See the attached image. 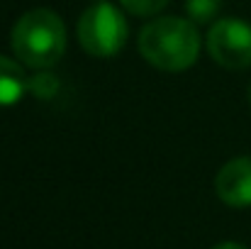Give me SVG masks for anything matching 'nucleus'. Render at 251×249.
Wrapping results in <instances>:
<instances>
[{
	"mask_svg": "<svg viewBox=\"0 0 251 249\" xmlns=\"http://www.w3.org/2000/svg\"><path fill=\"white\" fill-rule=\"evenodd\" d=\"M78 42L95 59L115 56L127 42V22L120 7L110 2H93L78 17Z\"/></svg>",
	"mask_w": 251,
	"mask_h": 249,
	"instance_id": "nucleus-3",
	"label": "nucleus"
},
{
	"mask_svg": "<svg viewBox=\"0 0 251 249\" xmlns=\"http://www.w3.org/2000/svg\"><path fill=\"white\" fill-rule=\"evenodd\" d=\"M12 52L25 66L34 71L56 66L66 52L64 20L47 7L25 12L12 27Z\"/></svg>",
	"mask_w": 251,
	"mask_h": 249,
	"instance_id": "nucleus-2",
	"label": "nucleus"
},
{
	"mask_svg": "<svg viewBox=\"0 0 251 249\" xmlns=\"http://www.w3.org/2000/svg\"><path fill=\"white\" fill-rule=\"evenodd\" d=\"M212 249H247V247L239 245V242H220V245H215Z\"/></svg>",
	"mask_w": 251,
	"mask_h": 249,
	"instance_id": "nucleus-10",
	"label": "nucleus"
},
{
	"mask_svg": "<svg viewBox=\"0 0 251 249\" xmlns=\"http://www.w3.org/2000/svg\"><path fill=\"white\" fill-rule=\"evenodd\" d=\"M139 52L151 66L178 74L195 64L200 54V34L190 20L159 17L142 27Z\"/></svg>",
	"mask_w": 251,
	"mask_h": 249,
	"instance_id": "nucleus-1",
	"label": "nucleus"
},
{
	"mask_svg": "<svg viewBox=\"0 0 251 249\" xmlns=\"http://www.w3.org/2000/svg\"><path fill=\"white\" fill-rule=\"evenodd\" d=\"M171 0H120V5L137 17H151L156 12H161Z\"/></svg>",
	"mask_w": 251,
	"mask_h": 249,
	"instance_id": "nucleus-8",
	"label": "nucleus"
},
{
	"mask_svg": "<svg viewBox=\"0 0 251 249\" xmlns=\"http://www.w3.org/2000/svg\"><path fill=\"white\" fill-rule=\"evenodd\" d=\"M25 93H29V79L22 66L0 56V105H15Z\"/></svg>",
	"mask_w": 251,
	"mask_h": 249,
	"instance_id": "nucleus-6",
	"label": "nucleus"
},
{
	"mask_svg": "<svg viewBox=\"0 0 251 249\" xmlns=\"http://www.w3.org/2000/svg\"><path fill=\"white\" fill-rule=\"evenodd\" d=\"M222 0H185V10L190 15V22H210L215 20Z\"/></svg>",
	"mask_w": 251,
	"mask_h": 249,
	"instance_id": "nucleus-7",
	"label": "nucleus"
},
{
	"mask_svg": "<svg viewBox=\"0 0 251 249\" xmlns=\"http://www.w3.org/2000/svg\"><path fill=\"white\" fill-rule=\"evenodd\" d=\"M93 2H107V0H93Z\"/></svg>",
	"mask_w": 251,
	"mask_h": 249,
	"instance_id": "nucleus-12",
	"label": "nucleus"
},
{
	"mask_svg": "<svg viewBox=\"0 0 251 249\" xmlns=\"http://www.w3.org/2000/svg\"><path fill=\"white\" fill-rule=\"evenodd\" d=\"M247 95H249V105H251V83H249V93Z\"/></svg>",
	"mask_w": 251,
	"mask_h": 249,
	"instance_id": "nucleus-11",
	"label": "nucleus"
},
{
	"mask_svg": "<svg viewBox=\"0 0 251 249\" xmlns=\"http://www.w3.org/2000/svg\"><path fill=\"white\" fill-rule=\"evenodd\" d=\"M207 52L210 56L229 69L242 71L251 66V25L237 17L217 20L207 32Z\"/></svg>",
	"mask_w": 251,
	"mask_h": 249,
	"instance_id": "nucleus-4",
	"label": "nucleus"
},
{
	"mask_svg": "<svg viewBox=\"0 0 251 249\" xmlns=\"http://www.w3.org/2000/svg\"><path fill=\"white\" fill-rule=\"evenodd\" d=\"M215 191L229 208L251 205V157H237L222 166L215 176Z\"/></svg>",
	"mask_w": 251,
	"mask_h": 249,
	"instance_id": "nucleus-5",
	"label": "nucleus"
},
{
	"mask_svg": "<svg viewBox=\"0 0 251 249\" xmlns=\"http://www.w3.org/2000/svg\"><path fill=\"white\" fill-rule=\"evenodd\" d=\"M56 88H59V81L54 74H49V69L39 71L37 76L29 79V93H34L37 98H51L56 93Z\"/></svg>",
	"mask_w": 251,
	"mask_h": 249,
	"instance_id": "nucleus-9",
	"label": "nucleus"
}]
</instances>
